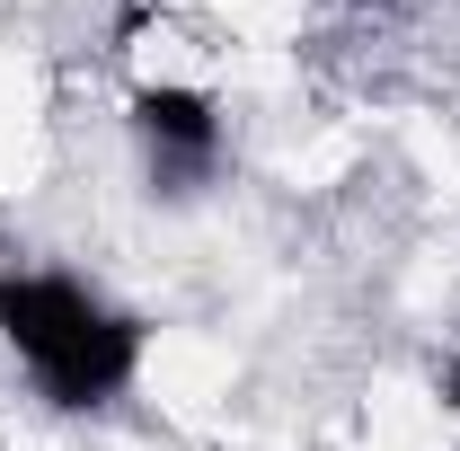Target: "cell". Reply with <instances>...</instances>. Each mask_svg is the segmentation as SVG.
<instances>
[{
  "label": "cell",
  "mask_w": 460,
  "mask_h": 451,
  "mask_svg": "<svg viewBox=\"0 0 460 451\" xmlns=\"http://www.w3.org/2000/svg\"><path fill=\"white\" fill-rule=\"evenodd\" d=\"M0 337L9 354L45 381L54 407H107L142 372V319L107 310L71 275H0Z\"/></svg>",
  "instance_id": "1"
},
{
  "label": "cell",
  "mask_w": 460,
  "mask_h": 451,
  "mask_svg": "<svg viewBox=\"0 0 460 451\" xmlns=\"http://www.w3.org/2000/svg\"><path fill=\"white\" fill-rule=\"evenodd\" d=\"M133 133L151 142V177L169 195H195L222 151V107L186 80H151V89H133Z\"/></svg>",
  "instance_id": "2"
},
{
  "label": "cell",
  "mask_w": 460,
  "mask_h": 451,
  "mask_svg": "<svg viewBox=\"0 0 460 451\" xmlns=\"http://www.w3.org/2000/svg\"><path fill=\"white\" fill-rule=\"evenodd\" d=\"M434 390H443V407H452V416H460V354H452V363H443V372H434Z\"/></svg>",
  "instance_id": "3"
}]
</instances>
